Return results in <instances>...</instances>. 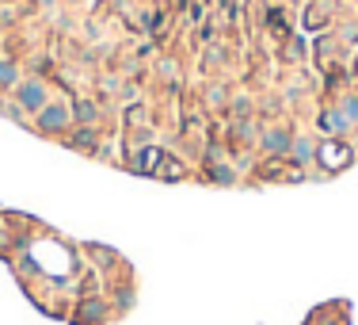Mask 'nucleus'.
Wrapping results in <instances>:
<instances>
[{
	"mask_svg": "<svg viewBox=\"0 0 358 325\" xmlns=\"http://www.w3.org/2000/svg\"><path fill=\"white\" fill-rule=\"evenodd\" d=\"M0 84H16V66L12 61H0Z\"/></svg>",
	"mask_w": 358,
	"mask_h": 325,
	"instance_id": "obj_9",
	"label": "nucleus"
},
{
	"mask_svg": "<svg viewBox=\"0 0 358 325\" xmlns=\"http://www.w3.org/2000/svg\"><path fill=\"white\" fill-rule=\"evenodd\" d=\"M343 115H347L350 119V123H358V96H347V100H343Z\"/></svg>",
	"mask_w": 358,
	"mask_h": 325,
	"instance_id": "obj_8",
	"label": "nucleus"
},
{
	"mask_svg": "<svg viewBox=\"0 0 358 325\" xmlns=\"http://www.w3.org/2000/svg\"><path fill=\"white\" fill-rule=\"evenodd\" d=\"M317 157H320V165H324L328 173H339V168H347V165H350V150H347L343 142H328V146H320Z\"/></svg>",
	"mask_w": 358,
	"mask_h": 325,
	"instance_id": "obj_2",
	"label": "nucleus"
},
{
	"mask_svg": "<svg viewBox=\"0 0 358 325\" xmlns=\"http://www.w3.org/2000/svg\"><path fill=\"white\" fill-rule=\"evenodd\" d=\"M213 176H218L221 184H229V180H233V173H229V168H213Z\"/></svg>",
	"mask_w": 358,
	"mask_h": 325,
	"instance_id": "obj_10",
	"label": "nucleus"
},
{
	"mask_svg": "<svg viewBox=\"0 0 358 325\" xmlns=\"http://www.w3.org/2000/svg\"><path fill=\"white\" fill-rule=\"evenodd\" d=\"M16 100H19V108H23V111H34V115H39V111L46 108V88H42L39 81H23L16 88Z\"/></svg>",
	"mask_w": 358,
	"mask_h": 325,
	"instance_id": "obj_1",
	"label": "nucleus"
},
{
	"mask_svg": "<svg viewBox=\"0 0 358 325\" xmlns=\"http://www.w3.org/2000/svg\"><path fill=\"white\" fill-rule=\"evenodd\" d=\"M156 161H160V153H156V150H141L138 153V173H153Z\"/></svg>",
	"mask_w": 358,
	"mask_h": 325,
	"instance_id": "obj_7",
	"label": "nucleus"
},
{
	"mask_svg": "<svg viewBox=\"0 0 358 325\" xmlns=\"http://www.w3.org/2000/svg\"><path fill=\"white\" fill-rule=\"evenodd\" d=\"M290 153H293V161H297V165H305V161H313V157H317V146H313L309 138H293Z\"/></svg>",
	"mask_w": 358,
	"mask_h": 325,
	"instance_id": "obj_6",
	"label": "nucleus"
},
{
	"mask_svg": "<svg viewBox=\"0 0 358 325\" xmlns=\"http://www.w3.org/2000/svg\"><path fill=\"white\" fill-rule=\"evenodd\" d=\"M290 146H293L290 130H267L263 134V150L267 153H290Z\"/></svg>",
	"mask_w": 358,
	"mask_h": 325,
	"instance_id": "obj_4",
	"label": "nucleus"
},
{
	"mask_svg": "<svg viewBox=\"0 0 358 325\" xmlns=\"http://www.w3.org/2000/svg\"><path fill=\"white\" fill-rule=\"evenodd\" d=\"M320 126H324L328 134H343L350 126V119L343 115V111H324V119H320Z\"/></svg>",
	"mask_w": 358,
	"mask_h": 325,
	"instance_id": "obj_5",
	"label": "nucleus"
},
{
	"mask_svg": "<svg viewBox=\"0 0 358 325\" xmlns=\"http://www.w3.org/2000/svg\"><path fill=\"white\" fill-rule=\"evenodd\" d=\"M39 126H42V130H61V126H69V108H61V104L42 108L39 111Z\"/></svg>",
	"mask_w": 358,
	"mask_h": 325,
	"instance_id": "obj_3",
	"label": "nucleus"
}]
</instances>
